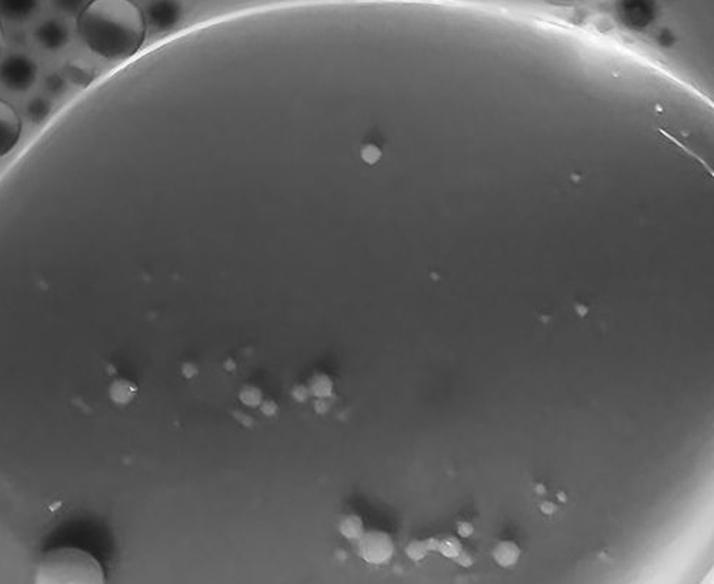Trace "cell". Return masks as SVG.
<instances>
[{
    "label": "cell",
    "mask_w": 714,
    "mask_h": 584,
    "mask_svg": "<svg viewBox=\"0 0 714 584\" xmlns=\"http://www.w3.org/2000/svg\"><path fill=\"white\" fill-rule=\"evenodd\" d=\"M615 13L626 27L639 30L653 23L657 3L656 0H618Z\"/></svg>",
    "instance_id": "8992f818"
},
{
    "label": "cell",
    "mask_w": 714,
    "mask_h": 584,
    "mask_svg": "<svg viewBox=\"0 0 714 584\" xmlns=\"http://www.w3.org/2000/svg\"><path fill=\"white\" fill-rule=\"evenodd\" d=\"M546 492H547V489H546L544 484H537L536 486V493L537 495H546Z\"/></svg>",
    "instance_id": "f546056e"
},
{
    "label": "cell",
    "mask_w": 714,
    "mask_h": 584,
    "mask_svg": "<svg viewBox=\"0 0 714 584\" xmlns=\"http://www.w3.org/2000/svg\"><path fill=\"white\" fill-rule=\"evenodd\" d=\"M492 556H493V560L496 562V564H499L500 567H513L517 564L518 559H520L522 556V548L518 547L517 543L514 541H510V540H503V541H499L493 551H492Z\"/></svg>",
    "instance_id": "8fae6325"
},
{
    "label": "cell",
    "mask_w": 714,
    "mask_h": 584,
    "mask_svg": "<svg viewBox=\"0 0 714 584\" xmlns=\"http://www.w3.org/2000/svg\"><path fill=\"white\" fill-rule=\"evenodd\" d=\"M146 23L157 31H170L184 17L183 0H149L145 8Z\"/></svg>",
    "instance_id": "277c9868"
},
{
    "label": "cell",
    "mask_w": 714,
    "mask_h": 584,
    "mask_svg": "<svg viewBox=\"0 0 714 584\" xmlns=\"http://www.w3.org/2000/svg\"><path fill=\"white\" fill-rule=\"evenodd\" d=\"M196 365L193 363H186L183 365V374L187 377V379H191L194 374H196Z\"/></svg>",
    "instance_id": "4316f807"
},
{
    "label": "cell",
    "mask_w": 714,
    "mask_h": 584,
    "mask_svg": "<svg viewBox=\"0 0 714 584\" xmlns=\"http://www.w3.org/2000/svg\"><path fill=\"white\" fill-rule=\"evenodd\" d=\"M453 560L456 562L459 566L465 567V569H469V567H472L474 564V557L470 553H467V551L463 550V548H462L460 553L456 557H454Z\"/></svg>",
    "instance_id": "44dd1931"
},
{
    "label": "cell",
    "mask_w": 714,
    "mask_h": 584,
    "mask_svg": "<svg viewBox=\"0 0 714 584\" xmlns=\"http://www.w3.org/2000/svg\"><path fill=\"white\" fill-rule=\"evenodd\" d=\"M39 6L41 0H0V17L22 23L34 17Z\"/></svg>",
    "instance_id": "30bf717a"
},
{
    "label": "cell",
    "mask_w": 714,
    "mask_h": 584,
    "mask_svg": "<svg viewBox=\"0 0 714 584\" xmlns=\"http://www.w3.org/2000/svg\"><path fill=\"white\" fill-rule=\"evenodd\" d=\"M555 2H580V0H555Z\"/></svg>",
    "instance_id": "d6a6232c"
},
{
    "label": "cell",
    "mask_w": 714,
    "mask_h": 584,
    "mask_svg": "<svg viewBox=\"0 0 714 584\" xmlns=\"http://www.w3.org/2000/svg\"><path fill=\"white\" fill-rule=\"evenodd\" d=\"M474 533V526L469 522H459L458 523V534L463 539L472 537Z\"/></svg>",
    "instance_id": "603a6c76"
},
{
    "label": "cell",
    "mask_w": 714,
    "mask_h": 584,
    "mask_svg": "<svg viewBox=\"0 0 714 584\" xmlns=\"http://www.w3.org/2000/svg\"><path fill=\"white\" fill-rule=\"evenodd\" d=\"M34 36L42 49L54 53L69 45L71 30L60 19H46L36 26Z\"/></svg>",
    "instance_id": "52a82bcc"
},
{
    "label": "cell",
    "mask_w": 714,
    "mask_h": 584,
    "mask_svg": "<svg viewBox=\"0 0 714 584\" xmlns=\"http://www.w3.org/2000/svg\"><path fill=\"white\" fill-rule=\"evenodd\" d=\"M439 543H440V539H436V537L426 539V544H428L429 551H437L439 550Z\"/></svg>",
    "instance_id": "83f0119b"
},
{
    "label": "cell",
    "mask_w": 714,
    "mask_h": 584,
    "mask_svg": "<svg viewBox=\"0 0 714 584\" xmlns=\"http://www.w3.org/2000/svg\"><path fill=\"white\" fill-rule=\"evenodd\" d=\"M38 61L27 53L15 52L0 59V85L13 93H24L35 86Z\"/></svg>",
    "instance_id": "3957f363"
},
{
    "label": "cell",
    "mask_w": 714,
    "mask_h": 584,
    "mask_svg": "<svg viewBox=\"0 0 714 584\" xmlns=\"http://www.w3.org/2000/svg\"><path fill=\"white\" fill-rule=\"evenodd\" d=\"M558 510H559V506H558L556 503H553V502L544 500V502H541V504H540V511H541L543 514H546V516L555 514Z\"/></svg>",
    "instance_id": "cb8c5ba5"
},
{
    "label": "cell",
    "mask_w": 714,
    "mask_h": 584,
    "mask_svg": "<svg viewBox=\"0 0 714 584\" xmlns=\"http://www.w3.org/2000/svg\"><path fill=\"white\" fill-rule=\"evenodd\" d=\"M3 49H5V34H3L2 26H0V56H2Z\"/></svg>",
    "instance_id": "f1b7e54d"
},
{
    "label": "cell",
    "mask_w": 714,
    "mask_h": 584,
    "mask_svg": "<svg viewBox=\"0 0 714 584\" xmlns=\"http://www.w3.org/2000/svg\"><path fill=\"white\" fill-rule=\"evenodd\" d=\"M87 2L89 0H52V5L57 12L63 15L75 16L83 10Z\"/></svg>",
    "instance_id": "2e32d148"
},
{
    "label": "cell",
    "mask_w": 714,
    "mask_h": 584,
    "mask_svg": "<svg viewBox=\"0 0 714 584\" xmlns=\"http://www.w3.org/2000/svg\"><path fill=\"white\" fill-rule=\"evenodd\" d=\"M577 309H578L577 312H578L580 314H586V313H588V309H586V307H584V306H578Z\"/></svg>",
    "instance_id": "1f68e13d"
},
{
    "label": "cell",
    "mask_w": 714,
    "mask_h": 584,
    "mask_svg": "<svg viewBox=\"0 0 714 584\" xmlns=\"http://www.w3.org/2000/svg\"><path fill=\"white\" fill-rule=\"evenodd\" d=\"M68 86H69V83L66 82V79L63 78V75H59V73L48 75L45 79V83H43L46 94L52 96V97L61 96L64 92L68 90Z\"/></svg>",
    "instance_id": "9a60e30c"
},
{
    "label": "cell",
    "mask_w": 714,
    "mask_h": 584,
    "mask_svg": "<svg viewBox=\"0 0 714 584\" xmlns=\"http://www.w3.org/2000/svg\"><path fill=\"white\" fill-rule=\"evenodd\" d=\"M239 399L245 406L256 407V406H261V403L263 400V395L254 386H245L239 393Z\"/></svg>",
    "instance_id": "ac0fdd59"
},
{
    "label": "cell",
    "mask_w": 714,
    "mask_h": 584,
    "mask_svg": "<svg viewBox=\"0 0 714 584\" xmlns=\"http://www.w3.org/2000/svg\"><path fill=\"white\" fill-rule=\"evenodd\" d=\"M430 553L426 540H414L406 546V556L414 562H420L428 557Z\"/></svg>",
    "instance_id": "d6986e66"
},
{
    "label": "cell",
    "mask_w": 714,
    "mask_h": 584,
    "mask_svg": "<svg viewBox=\"0 0 714 584\" xmlns=\"http://www.w3.org/2000/svg\"><path fill=\"white\" fill-rule=\"evenodd\" d=\"M310 390H309V386H303V384H299L293 388V392H291V396H293L298 402H306L309 397H310Z\"/></svg>",
    "instance_id": "7402d4cb"
},
{
    "label": "cell",
    "mask_w": 714,
    "mask_h": 584,
    "mask_svg": "<svg viewBox=\"0 0 714 584\" xmlns=\"http://www.w3.org/2000/svg\"><path fill=\"white\" fill-rule=\"evenodd\" d=\"M22 119L17 110L0 99V157L9 154L20 140Z\"/></svg>",
    "instance_id": "ba28073f"
},
{
    "label": "cell",
    "mask_w": 714,
    "mask_h": 584,
    "mask_svg": "<svg viewBox=\"0 0 714 584\" xmlns=\"http://www.w3.org/2000/svg\"><path fill=\"white\" fill-rule=\"evenodd\" d=\"M339 529H340V533L347 540H359V537L366 532L363 520L357 514L346 516L340 522Z\"/></svg>",
    "instance_id": "4fadbf2b"
},
{
    "label": "cell",
    "mask_w": 714,
    "mask_h": 584,
    "mask_svg": "<svg viewBox=\"0 0 714 584\" xmlns=\"http://www.w3.org/2000/svg\"><path fill=\"white\" fill-rule=\"evenodd\" d=\"M558 499H559L562 503H566V502H567V496H566V493H564V492H559V493H558Z\"/></svg>",
    "instance_id": "4dcf8cb0"
},
{
    "label": "cell",
    "mask_w": 714,
    "mask_h": 584,
    "mask_svg": "<svg viewBox=\"0 0 714 584\" xmlns=\"http://www.w3.org/2000/svg\"><path fill=\"white\" fill-rule=\"evenodd\" d=\"M61 75L69 85L83 90L94 82L96 69L89 60L73 57L63 64Z\"/></svg>",
    "instance_id": "9c48e42d"
},
{
    "label": "cell",
    "mask_w": 714,
    "mask_h": 584,
    "mask_svg": "<svg viewBox=\"0 0 714 584\" xmlns=\"http://www.w3.org/2000/svg\"><path fill=\"white\" fill-rule=\"evenodd\" d=\"M82 43L106 60H127L139 53L147 23L133 0H90L76 20Z\"/></svg>",
    "instance_id": "6da1fadb"
},
{
    "label": "cell",
    "mask_w": 714,
    "mask_h": 584,
    "mask_svg": "<svg viewBox=\"0 0 714 584\" xmlns=\"http://www.w3.org/2000/svg\"><path fill=\"white\" fill-rule=\"evenodd\" d=\"M39 573L46 581H94L103 580L102 567L93 557L85 556L78 551L63 550L48 556Z\"/></svg>",
    "instance_id": "7a4b0ae2"
},
{
    "label": "cell",
    "mask_w": 714,
    "mask_h": 584,
    "mask_svg": "<svg viewBox=\"0 0 714 584\" xmlns=\"http://www.w3.org/2000/svg\"><path fill=\"white\" fill-rule=\"evenodd\" d=\"M116 392H117V399L124 402V400L132 399V396L135 395V386L131 384V383H124L123 381V383H120L117 386V390Z\"/></svg>",
    "instance_id": "ffe728a7"
},
{
    "label": "cell",
    "mask_w": 714,
    "mask_h": 584,
    "mask_svg": "<svg viewBox=\"0 0 714 584\" xmlns=\"http://www.w3.org/2000/svg\"><path fill=\"white\" fill-rule=\"evenodd\" d=\"M309 390L314 397H330L333 393V380L323 373H317L309 383Z\"/></svg>",
    "instance_id": "5bb4252c"
},
{
    "label": "cell",
    "mask_w": 714,
    "mask_h": 584,
    "mask_svg": "<svg viewBox=\"0 0 714 584\" xmlns=\"http://www.w3.org/2000/svg\"><path fill=\"white\" fill-rule=\"evenodd\" d=\"M314 409L317 413H326L329 409H330V402H329V397H317L316 403H314Z\"/></svg>",
    "instance_id": "484cf974"
},
{
    "label": "cell",
    "mask_w": 714,
    "mask_h": 584,
    "mask_svg": "<svg viewBox=\"0 0 714 584\" xmlns=\"http://www.w3.org/2000/svg\"><path fill=\"white\" fill-rule=\"evenodd\" d=\"M53 105L48 96H34L26 105V116L34 124H43L52 116Z\"/></svg>",
    "instance_id": "7c38bea8"
},
{
    "label": "cell",
    "mask_w": 714,
    "mask_h": 584,
    "mask_svg": "<svg viewBox=\"0 0 714 584\" xmlns=\"http://www.w3.org/2000/svg\"><path fill=\"white\" fill-rule=\"evenodd\" d=\"M360 557L370 564H384L395 555V543L384 532H365L357 540Z\"/></svg>",
    "instance_id": "5b68a950"
},
{
    "label": "cell",
    "mask_w": 714,
    "mask_h": 584,
    "mask_svg": "<svg viewBox=\"0 0 714 584\" xmlns=\"http://www.w3.org/2000/svg\"><path fill=\"white\" fill-rule=\"evenodd\" d=\"M462 548H463L462 541H460L458 537L447 536V537H444V539H442V540H440L437 553H440V555H442V556H444L446 559H454V557H456V556L460 553Z\"/></svg>",
    "instance_id": "e0dca14e"
},
{
    "label": "cell",
    "mask_w": 714,
    "mask_h": 584,
    "mask_svg": "<svg viewBox=\"0 0 714 584\" xmlns=\"http://www.w3.org/2000/svg\"><path fill=\"white\" fill-rule=\"evenodd\" d=\"M261 409L266 416H275L277 411V404L273 400H262Z\"/></svg>",
    "instance_id": "d4e9b609"
}]
</instances>
